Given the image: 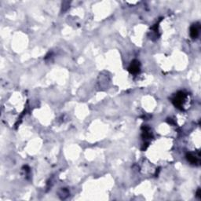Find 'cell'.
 <instances>
[{"label":"cell","mask_w":201,"mask_h":201,"mask_svg":"<svg viewBox=\"0 0 201 201\" xmlns=\"http://www.w3.org/2000/svg\"><path fill=\"white\" fill-rule=\"evenodd\" d=\"M186 94H185L183 92H179L176 94L174 98L173 99V104L178 108L182 109V105H183L184 101L186 100Z\"/></svg>","instance_id":"1"},{"label":"cell","mask_w":201,"mask_h":201,"mask_svg":"<svg viewBox=\"0 0 201 201\" xmlns=\"http://www.w3.org/2000/svg\"><path fill=\"white\" fill-rule=\"evenodd\" d=\"M129 71L132 74H137L140 71V63L137 61H133L129 67Z\"/></svg>","instance_id":"2"},{"label":"cell","mask_w":201,"mask_h":201,"mask_svg":"<svg viewBox=\"0 0 201 201\" xmlns=\"http://www.w3.org/2000/svg\"><path fill=\"white\" fill-rule=\"evenodd\" d=\"M199 35V29L195 24L191 27L190 29V36L193 39H196Z\"/></svg>","instance_id":"3"},{"label":"cell","mask_w":201,"mask_h":201,"mask_svg":"<svg viewBox=\"0 0 201 201\" xmlns=\"http://www.w3.org/2000/svg\"><path fill=\"white\" fill-rule=\"evenodd\" d=\"M186 157H187V160L189 161V162L191 163H197V159H196V156H194L193 155L191 154V153H188V154H187V156H186Z\"/></svg>","instance_id":"4"}]
</instances>
